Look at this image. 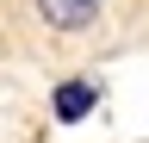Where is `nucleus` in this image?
<instances>
[{
  "label": "nucleus",
  "instance_id": "f257e3e1",
  "mask_svg": "<svg viewBox=\"0 0 149 143\" xmlns=\"http://www.w3.org/2000/svg\"><path fill=\"white\" fill-rule=\"evenodd\" d=\"M37 13L56 25V31H93L106 13V0H37Z\"/></svg>",
  "mask_w": 149,
  "mask_h": 143
},
{
  "label": "nucleus",
  "instance_id": "f03ea898",
  "mask_svg": "<svg viewBox=\"0 0 149 143\" xmlns=\"http://www.w3.org/2000/svg\"><path fill=\"white\" fill-rule=\"evenodd\" d=\"M87 106H93V87H62V93H56V112H62L68 124H74V118H81V112H87Z\"/></svg>",
  "mask_w": 149,
  "mask_h": 143
}]
</instances>
